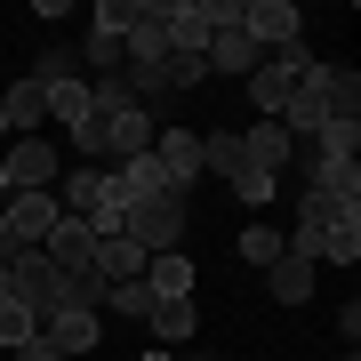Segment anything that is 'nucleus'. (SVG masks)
I'll return each mask as SVG.
<instances>
[{"instance_id":"1","label":"nucleus","mask_w":361,"mask_h":361,"mask_svg":"<svg viewBox=\"0 0 361 361\" xmlns=\"http://www.w3.org/2000/svg\"><path fill=\"white\" fill-rule=\"evenodd\" d=\"M185 225H193V193H153V201L129 209V225H121V233H129L145 257H161V249L185 241Z\"/></svg>"},{"instance_id":"2","label":"nucleus","mask_w":361,"mask_h":361,"mask_svg":"<svg viewBox=\"0 0 361 361\" xmlns=\"http://www.w3.org/2000/svg\"><path fill=\"white\" fill-rule=\"evenodd\" d=\"M56 193H0V241H8V257H25V249H40L56 233ZM0 257V265H8Z\"/></svg>"},{"instance_id":"3","label":"nucleus","mask_w":361,"mask_h":361,"mask_svg":"<svg viewBox=\"0 0 361 361\" xmlns=\"http://www.w3.org/2000/svg\"><path fill=\"white\" fill-rule=\"evenodd\" d=\"M305 65H313V56H305V40H289V49L257 56V73L241 80L249 104H257V121H281V104H289V89H297V73H305Z\"/></svg>"},{"instance_id":"4","label":"nucleus","mask_w":361,"mask_h":361,"mask_svg":"<svg viewBox=\"0 0 361 361\" xmlns=\"http://www.w3.org/2000/svg\"><path fill=\"white\" fill-rule=\"evenodd\" d=\"M56 185V153L40 137H8L0 145V193H49Z\"/></svg>"},{"instance_id":"5","label":"nucleus","mask_w":361,"mask_h":361,"mask_svg":"<svg viewBox=\"0 0 361 361\" xmlns=\"http://www.w3.org/2000/svg\"><path fill=\"white\" fill-rule=\"evenodd\" d=\"M161 8H169V0H137V25L121 32V56H129V73H161L169 56H177V49H169V25H161Z\"/></svg>"},{"instance_id":"6","label":"nucleus","mask_w":361,"mask_h":361,"mask_svg":"<svg viewBox=\"0 0 361 361\" xmlns=\"http://www.w3.org/2000/svg\"><path fill=\"white\" fill-rule=\"evenodd\" d=\"M297 80L313 89V104H322V121H329V129H337V121H361V80H353L345 65H322V56H313Z\"/></svg>"},{"instance_id":"7","label":"nucleus","mask_w":361,"mask_h":361,"mask_svg":"<svg viewBox=\"0 0 361 361\" xmlns=\"http://www.w3.org/2000/svg\"><path fill=\"white\" fill-rule=\"evenodd\" d=\"M241 32L273 56V49H289V40L305 32V16H297V0H241Z\"/></svg>"},{"instance_id":"8","label":"nucleus","mask_w":361,"mask_h":361,"mask_svg":"<svg viewBox=\"0 0 361 361\" xmlns=\"http://www.w3.org/2000/svg\"><path fill=\"white\" fill-rule=\"evenodd\" d=\"M40 257L65 273V281H89V273H97V233L80 225V217H56V233L40 241Z\"/></svg>"},{"instance_id":"9","label":"nucleus","mask_w":361,"mask_h":361,"mask_svg":"<svg viewBox=\"0 0 361 361\" xmlns=\"http://www.w3.org/2000/svg\"><path fill=\"white\" fill-rule=\"evenodd\" d=\"M153 169H161L169 193H193V177H201V137H193V129H161V137H153Z\"/></svg>"},{"instance_id":"10","label":"nucleus","mask_w":361,"mask_h":361,"mask_svg":"<svg viewBox=\"0 0 361 361\" xmlns=\"http://www.w3.org/2000/svg\"><path fill=\"white\" fill-rule=\"evenodd\" d=\"M305 193H322V201H337V209H361V161L305 153Z\"/></svg>"},{"instance_id":"11","label":"nucleus","mask_w":361,"mask_h":361,"mask_svg":"<svg viewBox=\"0 0 361 361\" xmlns=\"http://www.w3.org/2000/svg\"><path fill=\"white\" fill-rule=\"evenodd\" d=\"M161 25H169V49H177V56H201L209 32H217V0H169Z\"/></svg>"},{"instance_id":"12","label":"nucleus","mask_w":361,"mask_h":361,"mask_svg":"<svg viewBox=\"0 0 361 361\" xmlns=\"http://www.w3.org/2000/svg\"><path fill=\"white\" fill-rule=\"evenodd\" d=\"M40 337L56 345V361H89L104 345V322L97 313H56V322H40Z\"/></svg>"},{"instance_id":"13","label":"nucleus","mask_w":361,"mask_h":361,"mask_svg":"<svg viewBox=\"0 0 361 361\" xmlns=\"http://www.w3.org/2000/svg\"><path fill=\"white\" fill-rule=\"evenodd\" d=\"M0 121H8V137H40V121H49V89L25 73L8 97H0Z\"/></svg>"},{"instance_id":"14","label":"nucleus","mask_w":361,"mask_h":361,"mask_svg":"<svg viewBox=\"0 0 361 361\" xmlns=\"http://www.w3.org/2000/svg\"><path fill=\"white\" fill-rule=\"evenodd\" d=\"M353 257H361V209H337L313 233V265H353Z\"/></svg>"},{"instance_id":"15","label":"nucleus","mask_w":361,"mask_h":361,"mask_svg":"<svg viewBox=\"0 0 361 361\" xmlns=\"http://www.w3.org/2000/svg\"><path fill=\"white\" fill-rule=\"evenodd\" d=\"M241 161H257L265 177H281V169L297 161V145H289L281 121H257V129H241Z\"/></svg>"},{"instance_id":"16","label":"nucleus","mask_w":361,"mask_h":361,"mask_svg":"<svg viewBox=\"0 0 361 361\" xmlns=\"http://www.w3.org/2000/svg\"><path fill=\"white\" fill-rule=\"evenodd\" d=\"M145 322H153V345H193V329H201V313H193V297H153V313H145Z\"/></svg>"},{"instance_id":"17","label":"nucleus","mask_w":361,"mask_h":361,"mask_svg":"<svg viewBox=\"0 0 361 361\" xmlns=\"http://www.w3.org/2000/svg\"><path fill=\"white\" fill-rule=\"evenodd\" d=\"M137 281L153 297H193V257H185V249H161V257H145Z\"/></svg>"},{"instance_id":"18","label":"nucleus","mask_w":361,"mask_h":361,"mask_svg":"<svg viewBox=\"0 0 361 361\" xmlns=\"http://www.w3.org/2000/svg\"><path fill=\"white\" fill-rule=\"evenodd\" d=\"M137 273H145V249L129 241V233H104L97 241V281L113 289V281H137Z\"/></svg>"},{"instance_id":"19","label":"nucleus","mask_w":361,"mask_h":361,"mask_svg":"<svg viewBox=\"0 0 361 361\" xmlns=\"http://www.w3.org/2000/svg\"><path fill=\"white\" fill-rule=\"evenodd\" d=\"M265 273H273V297H281V305H305V297H313V273H322V265H313V257H297V249H281Z\"/></svg>"},{"instance_id":"20","label":"nucleus","mask_w":361,"mask_h":361,"mask_svg":"<svg viewBox=\"0 0 361 361\" xmlns=\"http://www.w3.org/2000/svg\"><path fill=\"white\" fill-rule=\"evenodd\" d=\"M225 185H233V201H249V209H265L273 193H281V177H265L257 161H233V169H225Z\"/></svg>"},{"instance_id":"21","label":"nucleus","mask_w":361,"mask_h":361,"mask_svg":"<svg viewBox=\"0 0 361 361\" xmlns=\"http://www.w3.org/2000/svg\"><path fill=\"white\" fill-rule=\"evenodd\" d=\"M32 80H40V89H65V80H80V49H65V40H56V49H40Z\"/></svg>"},{"instance_id":"22","label":"nucleus","mask_w":361,"mask_h":361,"mask_svg":"<svg viewBox=\"0 0 361 361\" xmlns=\"http://www.w3.org/2000/svg\"><path fill=\"white\" fill-rule=\"evenodd\" d=\"M97 313H121V322H145V313H153V289H145V281H113Z\"/></svg>"},{"instance_id":"23","label":"nucleus","mask_w":361,"mask_h":361,"mask_svg":"<svg viewBox=\"0 0 361 361\" xmlns=\"http://www.w3.org/2000/svg\"><path fill=\"white\" fill-rule=\"evenodd\" d=\"M129 25H137V0H97V8H89V32L97 40H121Z\"/></svg>"},{"instance_id":"24","label":"nucleus","mask_w":361,"mask_h":361,"mask_svg":"<svg viewBox=\"0 0 361 361\" xmlns=\"http://www.w3.org/2000/svg\"><path fill=\"white\" fill-rule=\"evenodd\" d=\"M49 121L80 129V121H89V80H65V89H49Z\"/></svg>"},{"instance_id":"25","label":"nucleus","mask_w":361,"mask_h":361,"mask_svg":"<svg viewBox=\"0 0 361 361\" xmlns=\"http://www.w3.org/2000/svg\"><path fill=\"white\" fill-rule=\"evenodd\" d=\"M241 257L249 265H273V257H281V233H273V225H241Z\"/></svg>"},{"instance_id":"26","label":"nucleus","mask_w":361,"mask_h":361,"mask_svg":"<svg viewBox=\"0 0 361 361\" xmlns=\"http://www.w3.org/2000/svg\"><path fill=\"white\" fill-rule=\"evenodd\" d=\"M233 161H241V137H233V129H217V137H201V169H217V177H225Z\"/></svg>"},{"instance_id":"27","label":"nucleus","mask_w":361,"mask_h":361,"mask_svg":"<svg viewBox=\"0 0 361 361\" xmlns=\"http://www.w3.org/2000/svg\"><path fill=\"white\" fill-rule=\"evenodd\" d=\"M8 361H56V345H49V337H40V329H32V337H25V345H16Z\"/></svg>"},{"instance_id":"28","label":"nucleus","mask_w":361,"mask_h":361,"mask_svg":"<svg viewBox=\"0 0 361 361\" xmlns=\"http://www.w3.org/2000/svg\"><path fill=\"white\" fill-rule=\"evenodd\" d=\"M137 361H177V353H169V345H145V353H137Z\"/></svg>"},{"instance_id":"29","label":"nucleus","mask_w":361,"mask_h":361,"mask_svg":"<svg viewBox=\"0 0 361 361\" xmlns=\"http://www.w3.org/2000/svg\"><path fill=\"white\" fill-rule=\"evenodd\" d=\"M185 361H225V353H185Z\"/></svg>"}]
</instances>
